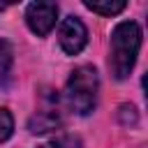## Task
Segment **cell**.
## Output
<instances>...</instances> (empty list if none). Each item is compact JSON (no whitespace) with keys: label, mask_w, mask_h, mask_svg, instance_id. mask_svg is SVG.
Instances as JSON below:
<instances>
[{"label":"cell","mask_w":148,"mask_h":148,"mask_svg":"<svg viewBox=\"0 0 148 148\" xmlns=\"http://www.w3.org/2000/svg\"><path fill=\"white\" fill-rule=\"evenodd\" d=\"M141 46V28L134 21H123L113 28L111 32V56H109V67L116 79H127L134 62L136 53Z\"/></svg>","instance_id":"6da1fadb"},{"label":"cell","mask_w":148,"mask_h":148,"mask_svg":"<svg viewBox=\"0 0 148 148\" xmlns=\"http://www.w3.org/2000/svg\"><path fill=\"white\" fill-rule=\"evenodd\" d=\"M97 88H99L97 69L90 65L76 67L69 74L67 88H65V97H67L72 111H76L79 116H88L97 104Z\"/></svg>","instance_id":"7a4b0ae2"},{"label":"cell","mask_w":148,"mask_h":148,"mask_svg":"<svg viewBox=\"0 0 148 148\" xmlns=\"http://www.w3.org/2000/svg\"><path fill=\"white\" fill-rule=\"evenodd\" d=\"M58 39H60V46H62V51L67 56H76V53L83 51V46L88 42V30L76 16H67L60 23Z\"/></svg>","instance_id":"3957f363"},{"label":"cell","mask_w":148,"mask_h":148,"mask_svg":"<svg viewBox=\"0 0 148 148\" xmlns=\"http://www.w3.org/2000/svg\"><path fill=\"white\" fill-rule=\"evenodd\" d=\"M56 18H58V5L53 2H32L25 9V21L30 30L39 37L51 32V28L56 25Z\"/></svg>","instance_id":"277c9868"},{"label":"cell","mask_w":148,"mask_h":148,"mask_svg":"<svg viewBox=\"0 0 148 148\" xmlns=\"http://www.w3.org/2000/svg\"><path fill=\"white\" fill-rule=\"evenodd\" d=\"M58 125H60V118H58V113H53V111H42V113H37V116H32L30 123H28L30 132H35V134L49 132V130H53V127H58Z\"/></svg>","instance_id":"5b68a950"},{"label":"cell","mask_w":148,"mask_h":148,"mask_svg":"<svg viewBox=\"0 0 148 148\" xmlns=\"http://www.w3.org/2000/svg\"><path fill=\"white\" fill-rule=\"evenodd\" d=\"M86 7L95 14L113 16V14H120L127 7V2H123V0H86Z\"/></svg>","instance_id":"8992f818"},{"label":"cell","mask_w":148,"mask_h":148,"mask_svg":"<svg viewBox=\"0 0 148 148\" xmlns=\"http://www.w3.org/2000/svg\"><path fill=\"white\" fill-rule=\"evenodd\" d=\"M12 62H14V53H12V46L9 42L0 39V86L9 79V72H12Z\"/></svg>","instance_id":"52a82bcc"},{"label":"cell","mask_w":148,"mask_h":148,"mask_svg":"<svg viewBox=\"0 0 148 148\" xmlns=\"http://www.w3.org/2000/svg\"><path fill=\"white\" fill-rule=\"evenodd\" d=\"M14 132V118L7 109H0V143L7 141Z\"/></svg>","instance_id":"ba28073f"},{"label":"cell","mask_w":148,"mask_h":148,"mask_svg":"<svg viewBox=\"0 0 148 148\" xmlns=\"http://www.w3.org/2000/svg\"><path fill=\"white\" fill-rule=\"evenodd\" d=\"M49 146L51 148H81V139L79 136H72V134H62V136L53 139Z\"/></svg>","instance_id":"9c48e42d"},{"label":"cell","mask_w":148,"mask_h":148,"mask_svg":"<svg viewBox=\"0 0 148 148\" xmlns=\"http://www.w3.org/2000/svg\"><path fill=\"white\" fill-rule=\"evenodd\" d=\"M120 120H123V125H136V109L123 104L120 106Z\"/></svg>","instance_id":"30bf717a"},{"label":"cell","mask_w":148,"mask_h":148,"mask_svg":"<svg viewBox=\"0 0 148 148\" xmlns=\"http://www.w3.org/2000/svg\"><path fill=\"white\" fill-rule=\"evenodd\" d=\"M39 148H51V146H39Z\"/></svg>","instance_id":"8fae6325"}]
</instances>
